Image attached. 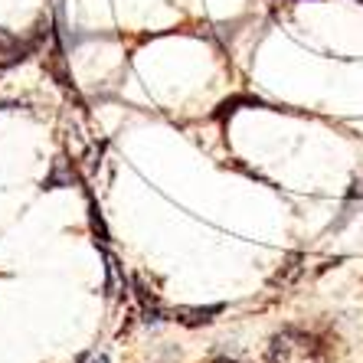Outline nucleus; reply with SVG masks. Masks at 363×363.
<instances>
[{
  "mask_svg": "<svg viewBox=\"0 0 363 363\" xmlns=\"http://www.w3.org/2000/svg\"><path fill=\"white\" fill-rule=\"evenodd\" d=\"M269 363H334L324 337L304 328H281L269 340Z\"/></svg>",
  "mask_w": 363,
  "mask_h": 363,
  "instance_id": "nucleus-1",
  "label": "nucleus"
},
{
  "mask_svg": "<svg viewBox=\"0 0 363 363\" xmlns=\"http://www.w3.org/2000/svg\"><path fill=\"white\" fill-rule=\"evenodd\" d=\"M223 304H213V308H177V321L180 324H206L213 321V314H220Z\"/></svg>",
  "mask_w": 363,
  "mask_h": 363,
  "instance_id": "nucleus-2",
  "label": "nucleus"
},
{
  "mask_svg": "<svg viewBox=\"0 0 363 363\" xmlns=\"http://www.w3.org/2000/svg\"><path fill=\"white\" fill-rule=\"evenodd\" d=\"M138 288V301H141V311H144V321H161L164 311H161V304H157V298L147 291V288L141 285V281H135Z\"/></svg>",
  "mask_w": 363,
  "mask_h": 363,
  "instance_id": "nucleus-3",
  "label": "nucleus"
},
{
  "mask_svg": "<svg viewBox=\"0 0 363 363\" xmlns=\"http://www.w3.org/2000/svg\"><path fill=\"white\" fill-rule=\"evenodd\" d=\"M89 363H108V357H105V354H99V357H92V360H89Z\"/></svg>",
  "mask_w": 363,
  "mask_h": 363,
  "instance_id": "nucleus-4",
  "label": "nucleus"
}]
</instances>
